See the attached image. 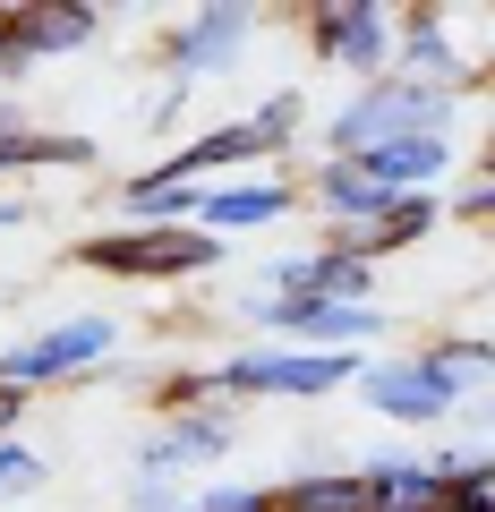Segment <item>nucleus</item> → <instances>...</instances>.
<instances>
[{"mask_svg":"<svg viewBox=\"0 0 495 512\" xmlns=\"http://www.w3.org/2000/svg\"><path fill=\"white\" fill-rule=\"evenodd\" d=\"M0 26H9V43L26 60H60V52H86L103 35V9H86V0H35V9H0Z\"/></svg>","mask_w":495,"mask_h":512,"instance_id":"nucleus-10","label":"nucleus"},{"mask_svg":"<svg viewBox=\"0 0 495 512\" xmlns=\"http://www.w3.org/2000/svg\"><path fill=\"white\" fill-rule=\"evenodd\" d=\"M453 103H461V94L419 86V77H376V86H359V94L325 120V154L359 163V154L402 146V137H453Z\"/></svg>","mask_w":495,"mask_h":512,"instance_id":"nucleus-1","label":"nucleus"},{"mask_svg":"<svg viewBox=\"0 0 495 512\" xmlns=\"http://www.w3.org/2000/svg\"><path fill=\"white\" fill-rule=\"evenodd\" d=\"M18 419H26V393H9V384H0V436H18Z\"/></svg>","mask_w":495,"mask_h":512,"instance_id":"nucleus-25","label":"nucleus"},{"mask_svg":"<svg viewBox=\"0 0 495 512\" xmlns=\"http://www.w3.org/2000/svg\"><path fill=\"white\" fill-rule=\"evenodd\" d=\"M111 350H120V325L111 316H69V325L35 333V342H0V384L9 393H43V384L94 376Z\"/></svg>","mask_w":495,"mask_h":512,"instance_id":"nucleus-3","label":"nucleus"},{"mask_svg":"<svg viewBox=\"0 0 495 512\" xmlns=\"http://www.w3.org/2000/svg\"><path fill=\"white\" fill-rule=\"evenodd\" d=\"M393 77H419V86H444V94L470 86V69H461V52H453V35H444L436 9H410L402 18V35H393Z\"/></svg>","mask_w":495,"mask_h":512,"instance_id":"nucleus-13","label":"nucleus"},{"mask_svg":"<svg viewBox=\"0 0 495 512\" xmlns=\"http://www.w3.org/2000/svg\"><path fill=\"white\" fill-rule=\"evenodd\" d=\"M0 128H18V111H9V103H0Z\"/></svg>","mask_w":495,"mask_h":512,"instance_id":"nucleus-27","label":"nucleus"},{"mask_svg":"<svg viewBox=\"0 0 495 512\" xmlns=\"http://www.w3.org/2000/svg\"><path fill=\"white\" fill-rule=\"evenodd\" d=\"M231 410H180V419H163L146 444H137V470L146 478H171V470H205V461L231 453Z\"/></svg>","mask_w":495,"mask_h":512,"instance_id":"nucleus-8","label":"nucleus"},{"mask_svg":"<svg viewBox=\"0 0 495 512\" xmlns=\"http://www.w3.org/2000/svg\"><path fill=\"white\" fill-rule=\"evenodd\" d=\"M257 35V9H239V0H214V9H197V18L180 26V35L163 43V60H171V86H197V77H214V69H231V52Z\"/></svg>","mask_w":495,"mask_h":512,"instance_id":"nucleus-7","label":"nucleus"},{"mask_svg":"<svg viewBox=\"0 0 495 512\" xmlns=\"http://www.w3.org/2000/svg\"><path fill=\"white\" fill-rule=\"evenodd\" d=\"M453 214L495 222V163H478V171H470V188H461V205H453Z\"/></svg>","mask_w":495,"mask_h":512,"instance_id":"nucleus-24","label":"nucleus"},{"mask_svg":"<svg viewBox=\"0 0 495 512\" xmlns=\"http://www.w3.org/2000/svg\"><path fill=\"white\" fill-rule=\"evenodd\" d=\"M359 487H367V512H444V478L427 470V461H410V453L367 461Z\"/></svg>","mask_w":495,"mask_h":512,"instance_id":"nucleus-14","label":"nucleus"},{"mask_svg":"<svg viewBox=\"0 0 495 512\" xmlns=\"http://www.w3.org/2000/svg\"><path fill=\"white\" fill-rule=\"evenodd\" d=\"M359 350H299V342H274V350H239V359H222V393L231 402H248V393H274V402H316V393H342V384H359Z\"/></svg>","mask_w":495,"mask_h":512,"instance_id":"nucleus-2","label":"nucleus"},{"mask_svg":"<svg viewBox=\"0 0 495 512\" xmlns=\"http://www.w3.org/2000/svg\"><path fill=\"white\" fill-rule=\"evenodd\" d=\"M427 470L444 478V512H495V453H436Z\"/></svg>","mask_w":495,"mask_h":512,"instance_id":"nucleus-18","label":"nucleus"},{"mask_svg":"<svg viewBox=\"0 0 495 512\" xmlns=\"http://www.w3.org/2000/svg\"><path fill=\"white\" fill-rule=\"evenodd\" d=\"M274 512H367L359 470H299L274 487Z\"/></svg>","mask_w":495,"mask_h":512,"instance_id":"nucleus-17","label":"nucleus"},{"mask_svg":"<svg viewBox=\"0 0 495 512\" xmlns=\"http://www.w3.org/2000/svg\"><path fill=\"white\" fill-rule=\"evenodd\" d=\"M188 512H274V487H239V478H222V487L188 495Z\"/></svg>","mask_w":495,"mask_h":512,"instance_id":"nucleus-21","label":"nucleus"},{"mask_svg":"<svg viewBox=\"0 0 495 512\" xmlns=\"http://www.w3.org/2000/svg\"><path fill=\"white\" fill-rule=\"evenodd\" d=\"M257 154H282V146L265 137L257 120H222V128H205V137H188L180 154H163V163H154V180L214 188V171H239V163H257Z\"/></svg>","mask_w":495,"mask_h":512,"instance_id":"nucleus-9","label":"nucleus"},{"mask_svg":"<svg viewBox=\"0 0 495 512\" xmlns=\"http://www.w3.org/2000/svg\"><path fill=\"white\" fill-rule=\"evenodd\" d=\"M393 35H402V18H393L385 0H325V9L308 18V43L333 60V69H350L359 86L393 77Z\"/></svg>","mask_w":495,"mask_h":512,"instance_id":"nucleus-5","label":"nucleus"},{"mask_svg":"<svg viewBox=\"0 0 495 512\" xmlns=\"http://www.w3.org/2000/svg\"><path fill=\"white\" fill-rule=\"evenodd\" d=\"M359 393H367V410L393 419V427H436V419L461 410V393L419 359V350H410V359H367L359 367Z\"/></svg>","mask_w":495,"mask_h":512,"instance_id":"nucleus-6","label":"nucleus"},{"mask_svg":"<svg viewBox=\"0 0 495 512\" xmlns=\"http://www.w3.org/2000/svg\"><path fill=\"white\" fill-rule=\"evenodd\" d=\"M248 120H257L265 137H274V146H291V128H299V94H274V103H257Z\"/></svg>","mask_w":495,"mask_h":512,"instance_id":"nucleus-23","label":"nucleus"},{"mask_svg":"<svg viewBox=\"0 0 495 512\" xmlns=\"http://www.w3.org/2000/svg\"><path fill=\"white\" fill-rule=\"evenodd\" d=\"M367 171H376V188H393V197H427V188L453 171V137H402V146H376L359 154Z\"/></svg>","mask_w":495,"mask_h":512,"instance_id":"nucleus-15","label":"nucleus"},{"mask_svg":"<svg viewBox=\"0 0 495 512\" xmlns=\"http://www.w3.org/2000/svg\"><path fill=\"white\" fill-rule=\"evenodd\" d=\"M35 487H43V453L18 444V436H0V504H18V495H35Z\"/></svg>","mask_w":495,"mask_h":512,"instance_id":"nucleus-20","label":"nucleus"},{"mask_svg":"<svg viewBox=\"0 0 495 512\" xmlns=\"http://www.w3.org/2000/svg\"><path fill=\"white\" fill-rule=\"evenodd\" d=\"M129 512H188V495L171 487V478H146V470H137V478H129Z\"/></svg>","mask_w":495,"mask_h":512,"instance_id":"nucleus-22","label":"nucleus"},{"mask_svg":"<svg viewBox=\"0 0 495 512\" xmlns=\"http://www.w3.org/2000/svg\"><path fill=\"white\" fill-rule=\"evenodd\" d=\"M291 180H231V188H197V231H265L291 214Z\"/></svg>","mask_w":495,"mask_h":512,"instance_id":"nucleus-12","label":"nucleus"},{"mask_svg":"<svg viewBox=\"0 0 495 512\" xmlns=\"http://www.w3.org/2000/svg\"><path fill=\"white\" fill-rule=\"evenodd\" d=\"M77 256H86L94 274H120V282H188V274H214L222 239L197 231V222L188 231H103Z\"/></svg>","mask_w":495,"mask_h":512,"instance_id":"nucleus-4","label":"nucleus"},{"mask_svg":"<svg viewBox=\"0 0 495 512\" xmlns=\"http://www.w3.org/2000/svg\"><path fill=\"white\" fill-rule=\"evenodd\" d=\"M316 205H325L333 231H350V222H376L393 205V188H376V171L367 163H342V154H325L316 163Z\"/></svg>","mask_w":495,"mask_h":512,"instance_id":"nucleus-16","label":"nucleus"},{"mask_svg":"<svg viewBox=\"0 0 495 512\" xmlns=\"http://www.w3.org/2000/svg\"><path fill=\"white\" fill-rule=\"evenodd\" d=\"M436 222H444V205H436V188H427V197H393L376 222H350V231H325V248L359 256V265H376V256H393V248H410V239H427Z\"/></svg>","mask_w":495,"mask_h":512,"instance_id":"nucleus-11","label":"nucleus"},{"mask_svg":"<svg viewBox=\"0 0 495 512\" xmlns=\"http://www.w3.org/2000/svg\"><path fill=\"white\" fill-rule=\"evenodd\" d=\"M419 359H427V367H436V376H444V384H453L461 402H470L478 384H495V342H478V333H453V342H427V350H419Z\"/></svg>","mask_w":495,"mask_h":512,"instance_id":"nucleus-19","label":"nucleus"},{"mask_svg":"<svg viewBox=\"0 0 495 512\" xmlns=\"http://www.w3.org/2000/svg\"><path fill=\"white\" fill-rule=\"evenodd\" d=\"M18 222H26V205H18V197H0V231H18Z\"/></svg>","mask_w":495,"mask_h":512,"instance_id":"nucleus-26","label":"nucleus"}]
</instances>
